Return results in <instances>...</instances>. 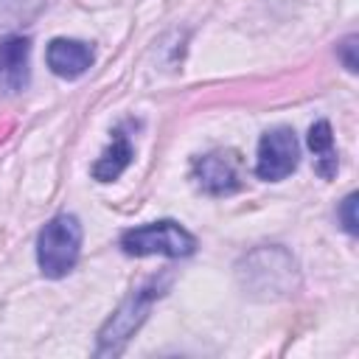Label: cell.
I'll use <instances>...</instances> for the list:
<instances>
[{"label":"cell","mask_w":359,"mask_h":359,"mask_svg":"<svg viewBox=\"0 0 359 359\" xmlns=\"http://www.w3.org/2000/svg\"><path fill=\"white\" fill-rule=\"evenodd\" d=\"M79 250H81V224L76 216L70 213H59L53 216L36 238V261L45 278H65L76 261H79Z\"/></svg>","instance_id":"6da1fadb"},{"label":"cell","mask_w":359,"mask_h":359,"mask_svg":"<svg viewBox=\"0 0 359 359\" xmlns=\"http://www.w3.org/2000/svg\"><path fill=\"white\" fill-rule=\"evenodd\" d=\"M121 247L126 255H168V258H182L191 255L196 247V238L180 227L177 222H151L143 227H132L121 236Z\"/></svg>","instance_id":"7a4b0ae2"},{"label":"cell","mask_w":359,"mask_h":359,"mask_svg":"<svg viewBox=\"0 0 359 359\" xmlns=\"http://www.w3.org/2000/svg\"><path fill=\"white\" fill-rule=\"evenodd\" d=\"M154 297H160V286L151 283L140 292H135L112 317L109 323L101 328L98 334V356H107V353H118L123 348V342L135 334V328L146 320L149 314V306L154 303Z\"/></svg>","instance_id":"3957f363"},{"label":"cell","mask_w":359,"mask_h":359,"mask_svg":"<svg viewBox=\"0 0 359 359\" xmlns=\"http://www.w3.org/2000/svg\"><path fill=\"white\" fill-rule=\"evenodd\" d=\"M297 160H300V146H297L294 132L286 126H278V129H269L258 143L255 174L261 180L275 182V180L289 177L297 168Z\"/></svg>","instance_id":"277c9868"},{"label":"cell","mask_w":359,"mask_h":359,"mask_svg":"<svg viewBox=\"0 0 359 359\" xmlns=\"http://www.w3.org/2000/svg\"><path fill=\"white\" fill-rule=\"evenodd\" d=\"M194 180L202 191L213 196H224L241 188L238 160L230 151H210L194 163Z\"/></svg>","instance_id":"5b68a950"},{"label":"cell","mask_w":359,"mask_h":359,"mask_svg":"<svg viewBox=\"0 0 359 359\" xmlns=\"http://www.w3.org/2000/svg\"><path fill=\"white\" fill-rule=\"evenodd\" d=\"M28 53L31 42L25 36H8L0 45V93L14 95L28 87Z\"/></svg>","instance_id":"8992f818"},{"label":"cell","mask_w":359,"mask_h":359,"mask_svg":"<svg viewBox=\"0 0 359 359\" xmlns=\"http://www.w3.org/2000/svg\"><path fill=\"white\" fill-rule=\"evenodd\" d=\"M48 67L62 79H79L93 65V48L79 39H53L48 45Z\"/></svg>","instance_id":"52a82bcc"},{"label":"cell","mask_w":359,"mask_h":359,"mask_svg":"<svg viewBox=\"0 0 359 359\" xmlns=\"http://www.w3.org/2000/svg\"><path fill=\"white\" fill-rule=\"evenodd\" d=\"M129 163H132V143L121 129H115L112 132V143L104 149V154L93 165V177L98 182H112L126 171Z\"/></svg>","instance_id":"ba28073f"},{"label":"cell","mask_w":359,"mask_h":359,"mask_svg":"<svg viewBox=\"0 0 359 359\" xmlns=\"http://www.w3.org/2000/svg\"><path fill=\"white\" fill-rule=\"evenodd\" d=\"M309 149L317 157V174L331 180L337 174V149H334V135L328 121H317L309 129Z\"/></svg>","instance_id":"9c48e42d"},{"label":"cell","mask_w":359,"mask_h":359,"mask_svg":"<svg viewBox=\"0 0 359 359\" xmlns=\"http://www.w3.org/2000/svg\"><path fill=\"white\" fill-rule=\"evenodd\" d=\"M353 208H356V194H348L342 208H339V216H342V224H345V230L351 236L356 233V213H353Z\"/></svg>","instance_id":"30bf717a"},{"label":"cell","mask_w":359,"mask_h":359,"mask_svg":"<svg viewBox=\"0 0 359 359\" xmlns=\"http://www.w3.org/2000/svg\"><path fill=\"white\" fill-rule=\"evenodd\" d=\"M353 50H356V36H348V39L339 45V56H342V62H345V67H348L351 73H356V56H353Z\"/></svg>","instance_id":"8fae6325"}]
</instances>
